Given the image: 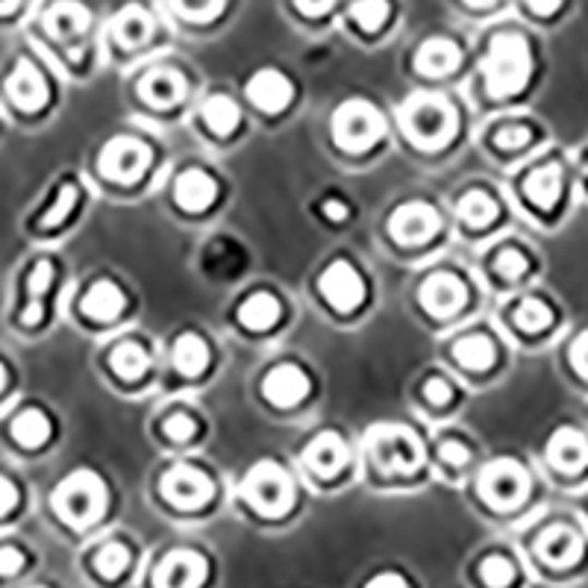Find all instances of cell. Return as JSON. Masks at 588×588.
<instances>
[{
	"instance_id": "45",
	"label": "cell",
	"mask_w": 588,
	"mask_h": 588,
	"mask_svg": "<svg viewBox=\"0 0 588 588\" xmlns=\"http://www.w3.org/2000/svg\"><path fill=\"white\" fill-rule=\"evenodd\" d=\"M439 456H442L447 465H465L468 463V447H465L463 442H454V439H447V442H442V447H439Z\"/></svg>"
},
{
	"instance_id": "21",
	"label": "cell",
	"mask_w": 588,
	"mask_h": 588,
	"mask_svg": "<svg viewBox=\"0 0 588 588\" xmlns=\"http://www.w3.org/2000/svg\"><path fill=\"white\" fill-rule=\"evenodd\" d=\"M88 27L86 7H80L77 0H59L57 7H50L45 15V29L57 41H71L83 36Z\"/></svg>"
},
{
	"instance_id": "56",
	"label": "cell",
	"mask_w": 588,
	"mask_h": 588,
	"mask_svg": "<svg viewBox=\"0 0 588 588\" xmlns=\"http://www.w3.org/2000/svg\"><path fill=\"white\" fill-rule=\"evenodd\" d=\"M468 3H473V7H485V3H494V0H468Z\"/></svg>"
},
{
	"instance_id": "52",
	"label": "cell",
	"mask_w": 588,
	"mask_h": 588,
	"mask_svg": "<svg viewBox=\"0 0 588 588\" xmlns=\"http://www.w3.org/2000/svg\"><path fill=\"white\" fill-rule=\"evenodd\" d=\"M527 7L539 15H553L562 7V0H527Z\"/></svg>"
},
{
	"instance_id": "24",
	"label": "cell",
	"mask_w": 588,
	"mask_h": 588,
	"mask_svg": "<svg viewBox=\"0 0 588 588\" xmlns=\"http://www.w3.org/2000/svg\"><path fill=\"white\" fill-rule=\"evenodd\" d=\"M459 48L451 39H427L415 57V65L427 77H444L459 65Z\"/></svg>"
},
{
	"instance_id": "33",
	"label": "cell",
	"mask_w": 588,
	"mask_h": 588,
	"mask_svg": "<svg viewBox=\"0 0 588 588\" xmlns=\"http://www.w3.org/2000/svg\"><path fill=\"white\" fill-rule=\"evenodd\" d=\"M112 368H116V374H121L124 380H139V376L147 371V353L142 345H135V341H121L116 350H112V357H109Z\"/></svg>"
},
{
	"instance_id": "54",
	"label": "cell",
	"mask_w": 588,
	"mask_h": 588,
	"mask_svg": "<svg viewBox=\"0 0 588 588\" xmlns=\"http://www.w3.org/2000/svg\"><path fill=\"white\" fill-rule=\"evenodd\" d=\"M15 3H19V0H0V15H3V12L15 10Z\"/></svg>"
},
{
	"instance_id": "38",
	"label": "cell",
	"mask_w": 588,
	"mask_h": 588,
	"mask_svg": "<svg viewBox=\"0 0 588 588\" xmlns=\"http://www.w3.org/2000/svg\"><path fill=\"white\" fill-rule=\"evenodd\" d=\"M171 7H175L183 19L209 21L221 12L224 0H171Z\"/></svg>"
},
{
	"instance_id": "5",
	"label": "cell",
	"mask_w": 588,
	"mask_h": 588,
	"mask_svg": "<svg viewBox=\"0 0 588 588\" xmlns=\"http://www.w3.org/2000/svg\"><path fill=\"white\" fill-rule=\"evenodd\" d=\"M368 451L380 471L388 473H412L418 465L424 463V451L418 435L404 430V427H383L368 439Z\"/></svg>"
},
{
	"instance_id": "53",
	"label": "cell",
	"mask_w": 588,
	"mask_h": 588,
	"mask_svg": "<svg viewBox=\"0 0 588 588\" xmlns=\"http://www.w3.org/2000/svg\"><path fill=\"white\" fill-rule=\"evenodd\" d=\"M371 586H397V588H404L406 586V579L404 577H397V574H383V577H374L371 579Z\"/></svg>"
},
{
	"instance_id": "28",
	"label": "cell",
	"mask_w": 588,
	"mask_h": 588,
	"mask_svg": "<svg viewBox=\"0 0 588 588\" xmlns=\"http://www.w3.org/2000/svg\"><path fill=\"white\" fill-rule=\"evenodd\" d=\"M201 112H203L206 127L218 135H230L241 121V112H239V107H236V100H230V97H224V95L209 97V100L203 104Z\"/></svg>"
},
{
	"instance_id": "43",
	"label": "cell",
	"mask_w": 588,
	"mask_h": 588,
	"mask_svg": "<svg viewBox=\"0 0 588 588\" xmlns=\"http://www.w3.org/2000/svg\"><path fill=\"white\" fill-rule=\"evenodd\" d=\"M165 433L171 435L175 442H189L197 433V424H194L189 415H171L168 421H165Z\"/></svg>"
},
{
	"instance_id": "22",
	"label": "cell",
	"mask_w": 588,
	"mask_h": 588,
	"mask_svg": "<svg viewBox=\"0 0 588 588\" xmlns=\"http://www.w3.org/2000/svg\"><path fill=\"white\" fill-rule=\"evenodd\" d=\"M177 203L189 209V213H203L209 209L218 197V183L206 171H185L180 180H177Z\"/></svg>"
},
{
	"instance_id": "34",
	"label": "cell",
	"mask_w": 588,
	"mask_h": 588,
	"mask_svg": "<svg viewBox=\"0 0 588 588\" xmlns=\"http://www.w3.org/2000/svg\"><path fill=\"white\" fill-rule=\"evenodd\" d=\"M550 321H553V312H550V307L536 298L524 300L521 307H518V312H515V324H518L524 333H539V329L548 327Z\"/></svg>"
},
{
	"instance_id": "42",
	"label": "cell",
	"mask_w": 588,
	"mask_h": 588,
	"mask_svg": "<svg viewBox=\"0 0 588 588\" xmlns=\"http://www.w3.org/2000/svg\"><path fill=\"white\" fill-rule=\"evenodd\" d=\"M50 283H53V265L45 260V262H39L36 268H33V274H29V283H27L29 298L41 300V295L50 289Z\"/></svg>"
},
{
	"instance_id": "31",
	"label": "cell",
	"mask_w": 588,
	"mask_h": 588,
	"mask_svg": "<svg viewBox=\"0 0 588 588\" xmlns=\"http://www.w3.org/2000/svg\"><path fill=\"white\" fill-rule=\"evenodd\" d=\"M454 353L468 371H485V368H492L494 359H497L494 341L489 336L463 338V341L454 348Z\"/></svg>"
},
{
	"instance_id": "7",
	"label": "cell",
	"mask_w": 588,
	"mask_h": 588,
	"mask_svg": "<svg viewBox=\"0 0 588 588\" xmlns=\"http://www.w3.org/2000/svg\"><path fill=\"white\" fill-rule=\"evenodd\" d=\"M480 494L494 509H515L530 494V477L515 459H497L482 471Z\"/></svg>"
},
{
	"instance_id": "3",
	"label": "cell",
	"mask_w": 588,
	"mask_h": 588,
	"mask_svg": "<svg viewBox=\"0 0 588 588\" xmlns=\"http://www.w3.org/2000/svg\"><path fill=\"white\" fill-rule=\"evenodd\" d=\"M53 506L71 527H88L107 506V485L92 471L71 473L53 494Z\"/></svg>"
},
{
	"instance_id": "39",
	"label": "cell",
	"mask_w": 588,
	"mask_h": 588,
	"mask_svg": "<svg viewBox=\"0 0 588 588\" xmlns=\"http://www.w3.org/2000/svg\"><path fill=\"white\" fill-rule=\"evenodd\" d=\"M482 579L489 583V586H506L515 577V571H512V562L506 556H489V560L482 562Z\"/></svg>"
},
{
	"instance_id": "25",
	"label": "cell",
	"mask_w": 588,
	"mask_h": 588,
	"mask_svg": "<svg viewBox=\"0 0 588 588\" xmlns=\"http://www.w3.org/2000/svg\"><path fill=\"white\" fill-rule=\"evenodd\" d=\"M83 312L95 321H112L124 312V291L116 283H95L83 298Z\"/></svg>"
},
{
	"instance_id": "44",
	"label": "cell",
	"mask_w": 588,
	"mask_h": 588,
	"mask_svg": "<svg viewBox=\"0 0 588 588\" xmlns=\"http://www.w3.org/2000/svg\"><path fill=\"white\" fill-rule=\"evenodd\" d=\"M424 395L433 406H444L451 397H454V388H451V383L442 380V376H433V380L424 386Z\"/></svg>"
},
{
	"instance_id": "13",
	"label": "cell",
	"mask_w": 588,
	"mask_h": 588,
	"mask_svg": "<svg viewBox=\"0 0 588 588\" xmlns=\"http://www.w3.org/2000/svg\"><path fill=\"white\" fill-rule=\"evenodd\" d=\"M7 92H10L12 104L24 112H36L48 104V83L27 59H21L19 68L12 71V77L7 80Z\"/></svg>"
},
{
	"instance_id": "6",
	"label": "cell",
	"mask_w": 588,
	"mask_h": 588,
	"mask_svg": "<svg viewBox=\"0 0 588 588\" xmlns=\"http://www.w3.org/2000/svg\"><path fill=\"white\" fill-rule=\"evenodd\" d=\"M336 142L350 154H362L383 135V116L365 100H348L333 118Z\"/></svg>"
},
{
	"instance_id": "18",
	"label": "cell",
	"mask_w": 588,
	"mask_h": 588,
	"mask_svg": "<svg viewBox=\"0 0 588 588\" xmlns=\"http://www.w3.org/2000/svg\"><path fill=\"white\" fill-rule=\"evenodd\" d=\"M539 556L553 568H568L583 556V541L568 527H550L539 536Z\"/></svg>"
},
{
	"instance_id": "14",
	"label": "cell",
	"mask_w": 588,
	"mask_h": 588,
	"mask_svg": "<svg viewBox=\"0 0 588 588\" xmlns=\"http://www.w3.org/2000/svg\"><path fill=\"white\" fill-rule=\"evenodd\" d=\"M303 463L312 473L319 477H336L345 465H348V444L336 433H321L319 439H312L303 454Z\"/></svg>"
},
{
	"instance_id": "27",
	"label": "cell",
	"mask_w": 588,
	"mask_h": 588,
	"mask_svg": "<svg viewBox=\"0 0 588 588\" xmlns=\"http://www.w3.org/2000/svg\"><path fill=\"white\" fill-rule=\"evenodd\" d=\"M562 192V171L560 165H544L539 171H532L527 180V197L541 209H550L553 203L560 201Z\"/></svg>"
},
{
	"instance_id": "41",
	"label": "cell",
	"mask_w": 588,
	"mask_h": 588,
	"mask_svg": "<svg viewBox=\"0 0 588 588\" xmlns=\"http://www.w3.org/2000/svg\"><path fill=\"white\" fill-rule=\"evenodd\" d=\"M494 142H497V147H503V151H518V147H524L527 142H532V133L521 124H509L497 130Z\"/></svg>"
},
{
	"instance_id": "26",
	"label": "cell",
	"mask_w": 588,
	"mask_h": 588,
	"mask_svg": "<svg viewBox=\"0 0 588 588\" xmlns=\"http://www.w3.org/2000/svg\"><path fill=\"white\" fill-rule=\"evenodd\" d=\"M239 321L251 329L274 327V324L280 321V300L274 298V295L260 291V295H253V298H248L241 303Z\"/></svg>"
},
{
	"instance_id": "9",
	"label": "cell",
	"mask_w": 588,
	"mask_h": 588,
	"mask_svg": "<svg viewBox=\"0 0 588 588\" xmlns=\"http://www.w3.org/2000/svg\"><path fill=\"white\" fill-rule=\"evenodd\" d=\"M163 494L175 506L197 509L213 497V480L192 465H177L163 477Z\"/></svg>"
},
{
	"instance_id": "30",
	"label": "cell",
	"mask_w": 588,
	"mask_h": 588,
	"mask_svg": "<svg viewBox=\"0 0 588 588\" xmlns=\"http://www.w3.org/2000/svg\"><path fill=\"white\" fill-rule=\"evenodd\" d=\"M12 435H15V442L24 444V447H41V444L50 439L48 415L39 412V409L21 412L19 418L12 421Z\"/></svg>"
},
{
	"instance_id": "16",
	"label": "cell",
	"mask_w": 588,
	"mask_h": 588,
	"mask_svg": "<svg viewBox=\"0 0 588 588\" xmlns=\"http://www.w3.org/2000/svg\"><path fill=\"white\" fill-rule=\"evenodd\" d=\"M291 95H295V88H291L289 80L283 77L280 71H271V68L253 74L251 83H248V97L265 112H283L291 104Z\"/></svg>"
},
{
	"instance_id": "47",
	"label": "cell",
	"mask_w": 588,
	"mask_h": 588,
	"mask_svg": "<svg viewBox=\"0 0 588 588\" xmlns=\"http://www.w3.org/2000/svg\"><path fill=\"white\" fill-rule=\"evenodd\" d=\"M15 501H19V492H15V485H12L7 477H0V518L7 515V512L15 506Z\"/></svg>"
},
{
	"instance_id": "32",
	"label": "cell",
	"mask_w": 588,
	"mask_h": 588,
	"mask_svg": "<svg viewBox=\"0 0 588 588\" xmlns=\"http://www.w3.org/2000/svg\"><path fill=\"white\" fill-rule=\"evenodd\" d=\"M456 213L468 227H489L497 218V203L485 192H468L456 206Z\"/></svg>"
},
{
	"instance_id": "40",
	"label": "cell",
	"mask_w": 588,
	"mask_h": 588,
	"mask_svg": "<svg viewBox=\"0 0 588 588\" xmlns=\"http://www.w3.org/2000/svg\"><path fill=\"white\" fill-rule=\"evenodd\" d=\"M494 268H497V274L506 277V280H521L524 274H527V268H530V262H527L524 253L503 251L501 256H497V262H494Z\"/></svg>"
},
{
	"instance_id": "29",
	"label": "cell",
	"mask_w": 588,
	"mask_h": 588,
	"mask_svg": "<svg viewBox=\"0 0 588 588\" xmlns=\"http://www.w3.org/2000/svg\"><path fill=\"white\" fill-rule=\"evenodd\" d=\"M175 365L189 376L201 374L203 368L209 365V348H206V341H203L201 336H194V333H185V336L177 338Z\"/></svg>"
},
{
	"instance_id": "2",
	"label": "cell",
	"mask_w": 588,
	"mask_h": 588,
	"mask_svg": "<svg viewBox=\"0 0 588 588\" xmlns=\"http://www.w3.org/2000/svg\"><path fill=\"white\" fill-rule=\"evenodd\" d=\"M482 71H485V88L492 97H509L521 92L532 71V57L524 36L497 33L489 48V57L482 62Z\"/></svg>"
},
{
	"instance_id": "50",
	"label": "cell",
	"mask_w": 588,
	"mask_h": 588,
	"mask_svg": "<svg viewBox=\"0 0 588 588\" xmlns=\"http://www.w3.org/2000/svg\"><path fill=\"white\" fill-rule=\"evenodd\" d=\"M39 321H41V300L29 298L27 309L21 312V324H27V327H36Z\"/></svg>"
},
{
	"instance_id": "17",
	"label": "cell",
	"mask_w": 588,
	"mask_h": 588,
	"mask_svg": "<svg viewBox=\"0 0 588 588\" xmlns=\"http://www.w3.org/2000/svg\"><path fill=\"white\" fill-rule=\"evenodd\" d=\"M262 392L271 404L295 406L309 395V376L298 365H277L265 376Z\"/></svg>"
},
{
	"instance_id": "8",
	"label": "cell",
	"mask_w": 588,
	"mask_h": 588,
	"mask_svg": "<svg viewBox=\"0 0 588 588\" xmlns=\"http://www.w3.org/2000/svg\"><path fill=\"white\" fill-rule=\"evenodd\" d=\"M151 165V147L135 139H112L100 154V171L116 183L142 180Z\"/></svg>"
},
{
	"instance_id": "55",
	"label": "cell",
	"mask_w": 588,
	"mask_h": 588,
	"mask_svg": "<svg viewBox=\"0 0 588 588\" xmlns=\"http://www.w3.org/2000/svg\"><path fill=\"white\" fill-rule=\"evenodd\" d=\"M3 386H7V368L0 362V392H3Z\"/></svg>"
},
{
	"instance_id": "10",
	"label": "cell",
	"mask_w": 588,
	"mask_h": 588,
	"mask_svg": "<svg viewBox=\"0 0 588 588\" xmlns=\"http://www.w3.org/2000/svg\"><path fill=\"white\" fill-rule=\"evenodd\" d=\"M321 295L338 309V312H350L357 309L365 298V283L357 274V268L350 262H333L324 274H321Z\"/></svg>"
},
{
	"instance_id": "36",
	"label": "cell",
	"mask_w": 588,
	"mask_h": 588,
	"mask_svg": "<svg viewBox=\"0 0 588 588\" xmlns=\"http://www.w3.org/2000/svg\"><path fill=\"white\" fill-rule=\"evenodd\" d=\"M74 206H77V189H74L71 183H65L62 189H59L57 201L48 206V213L41 215L39 224L45 227V230H53V227H59V224L65 221Z\"/></svg>"
},
{
	"instance_id": "46",
	"label": "cell",
	"mask_w": 588,
	"mask_h": 588,
	"mask_svg": "<svg viewBox=\"0 0 588 588\" xmlns=\"http://www.w3.org/2000/svg\"><path fill=\"white\" fill-rule=\"evenodd\" d=\"M21 568H24V556H21V550L0 548V574H3V577H12V574H19Z\"/></svg>"
},
{
	"instance_id": "11",
	"label": "cell",
	"mask_w": 588,
	"mask_h": 588,
	"mask_svg": "<svg viewBox=\"0 0 588 588\" xmlns=\"http://www.w3.org/2000/svg\"><path fill=\"white\" fill-rule=\"evenodd\" d=\"M388 230L395 236L400 244H427L433 239L435 230H439V215L430 203L424 201H412L404 203L392 221H388Z\"/></svg>"
},
{
	"instance_id": "20",
	"label": "cell",
	"mask_w": 588,
	"mask_h": 588,
	"mask_svg": "<svg viewBox=\"0 0 588 588\" xmlns=\"http://www.w3.org/2000/svg\"><path fill=\"white\" fill-rule=\"evenodd\" d=\"M139 95L145 97L151 107H175L177 100H183L185 80L171 68H156L139 83Z\"/></svg>"
},
{
	"instance_id": "15",
	"label": "cell",
	"mask_w": 588,
	"mask_h": 588,
	"mask_svg": "<svg viewBox=\"0 0 588 588\" xmlns=\"http://www.w3.org/2000/svg\"><path fill=\"white\" fill-rule=\"evenodd\" d=\"M206 579V562L192 550L168 553L163 565L156 568V586H201Z\"/></svg>"
},
{
	"instance_id": "51",
	"label": "cell",
	"mask_w": 588,
	"mask_h": 588,
	"mask_svg": "<svg viewBox=\"0 0 588 588\" xmlns=\"http://www.w3.org/2000/svg\"><path fill=\"white\" fill-rule=\"evenodd\" d=\"M324 215H327L329 221H345L348 218V206L341 201H327L324 203Z\"/></svg>"
},
{
	"instance_id": "4",
	"label": "cell",
	"mask_w": 588,
	"mask_h": 588,
	"mask_svg": "<svg viewBox=\"0 0 588 588\" xmlns=\"http://www.w3.org/2000/svg\"><path fill=\"white\" fill-rule=\"evenodd\" d=\"M244 497L251 503L253 509L268 518H277L283 512L291 509L295 501V489H291L289 473L283 471L277 463H260L248 473L244 480Z\"/></svg>"
},
{
	"instance_id": "37",
	"label": "cell",
	"mask_w": 588,
	"mask_h": 588,
	"mask_svg": "<svg viewBox=\"0 0 588 588\" xmlns=\"http://www.w3.org/2000/svg\"><path fill=\"white\" fill-rule=\"evenodd\" d=\"M97 571H100V577H118V574H124V568L130 565V553H127L124 544H107V548H100L95 560Z\"/></svg>"
},
{
	"instance_id": "1",
	"label": "cell",
	"mask_w": 588,
	"mask_h": 588,
	"mask_svg": "<svg viewBox=\"0 0 588 588\" xmlns=\"http://www.w3.org/2000/svg\"><path fill=\"white\" fill-rule=\"evenodd\" d=\"M400 127L415 145L424 151H435L451 142L456 133V112L442 95L418 92L400 109Z\"/></svg>"
},
{
	"instance_id": "35",
	"label": "cell",
	"mask_w": 588,
	"mask_h": 588,
	"mask_svg": "<svg viewBox=\"0 0 588 588\" xmlns=\"http://www.w3.org/2000/svg\"><path fill=\"white\" fill-rule=\"evenodd\" d=\"M350 15L357 21L359 27L368 29V33H374L386 24L388 19V0H357L353 7H350Z\"/></svg>"
},
{
	"instance_id": "23",
	"label": "cell",
	"mask_w": 588,
	"mask_h": 588,
	"mask_svg": "<svg viewBox=\"0 0 588 588\" xmlns=\"http://www.w3.org/2000/svg\"><path fill=\"white\" fill-rule=\"evenodd\" d=\"M154 36V21L147 15L142 7H124L118 12L116 21H112V39L121 45V48H139L145 45L147 39Z\"/></svg>"
},
{
	"instance_id": "48",
	"label": "cell",
	"mask_w": 588,
	"mask_h": 588,
	"mask_svg": "<svg viewBox=\"0 0 588 588\" xmlns=\"http://www.w3.org/2000/svg\"><path fill=\"white\" fill-rule=\"evenodd\" d=\"M571 353H574V365H577L579 374L588 376V333L586 336H579V341L574 345V350H571Z\"/></svg>"
},
{
	"instance_id": "12",
	"label": "cell",
	"mask_w": 588,
	"mask_h": 588,
	"mask_svg": "<svg viewBox=\"0 0 588 588\" xmlns=\"http://www.w3.org/2000/svg\"><path fill=\"white\" fill-rule=\"evenodd\" d=\"M421 303L435 319H451L465 307V286L454 274H435L421 286Z\"/></svg>"
},
{
	"instance_id": "49",
	"label": "cell",
	"mask_w": 588,
	"mask_h": 588,
	"mask_svg": "<svg viewBox=\"0 0 588 588\" xmlns=\"http://www.w3.org/2000/svg\"><path fill=\"white\" fill-rule=\"evenodd\" d=\"M303 15H324L333 7V0H295Z\"/></svg>"
},
{
	"instance_id": "19",
	"label": "cell",
	"mask_w": 588,
	"mask_h": 588,
	"mask_svg": "<svg viewBox=\"0 0 588 588\" xmlns=\"http://www.w3.org/2000/svg\"><path fill=\"white\" fill-rule=\"evenodd\" d=\"M548 459L550 465H556L565 473L583 471L588 465V439L577 433V430L565 427V430H560V433L550 439Z\"/></svg>"
}]
</instances>
